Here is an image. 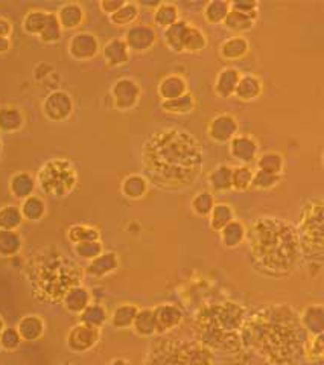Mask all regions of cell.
<instances>
[{"label": "cell", "instance_id": "cell-1", "mask_svg": "<svg viewBox=\"0 0 324 365\" xmlns=\"http://www.w3.org/2000/svg\"><path fill=\"white\" fill-rule=\"evenodd\" d=\"M142 165L151 181L164 190L192 186L204 166V151L194 134L178 127L154 131L142 145Z\"/></svg>", "mask_w": 324, "mask_h": 365}, {"label": "cell", "instance_id": "cell-2", "mask_svg": "<svg viewBox=\"0 0 324 365\" xmlns=\"http://www.w3.org/2000/svg\"><path fill=\"white\" fill-rule=\"evenodd\" d=\"M306 332L291 306L268 305L245 318L241 344L271 365H292L302 353Z\"/></svg>", "mask_w": 324, "mask_h": 365}, {"label": "cell", "instance_id": "cell-3", "mask_svg": "<svg viewBox=\"0 0 324 365\" xmlns=\"http://www.w3.org/2000/svg\"><path fill=\"white\" fill-rule=\"evenodd\" d=\"M245 242L255 265L266 276L289 274L302 258L297 229L274 216H260L253 222L247 229Z\"/></svg>", "mask_w": 324, "mask_h": 365}, {"label": "cell", "instance_id": "cell-4", "mask_svg": "<svg viewBox=\"0 0 324 365\" xmlns=\"http://www.w3.org/2000/svg\"><path fill=\"white\" fill-rule=\"evenodd\" d=\"M28 274L35 297L55 303L80 285L83 271L58 248L47 247L31 259Z\"/></svg>", "mask_w": 324, "mask_h": 365}, {"label": "cell", "instance_id": "cell-5", "mask_svg": "<svg viewBox=\"0 0 324 365\" xmlns=\"http://www.w3.org/2000/svg\"><path fill=\"white\" fill-rule=\"evenodd\" d=\"M247 309L233 301L204 306L195 321L198 343L213 352H235L241 344V330Z\"/></svg>", "mask_w": 324, "mask_h": 365}, {"label": "cell", "instance_id": "cell-6", "mask_svg": "<svg viewBox=\"0 0 324 365\" xmlns=\"http://www.w3.org/2000/svg\"><path fill=\"white\" fill-rule=\"evenodd\" d=\"M297 233L302 254L320 265L324 250V201L321 197L306 201L300 212Z\"/></svg>", "mask_w": 324, "mask_h": 365}, {"label": "cell", "instance_id": "cell-7", "mask_svg": "<svg viewBox=\"0 0 324 365\" xmlns=\"http://www.w3.org/2000/svg\"><path fill=\"white\" fill-rule=\"evenodd\" d=\"M146 365H213V356L200 343L162 339L153 346Z\"/></svg>", "mask_w": 324, "mask_h": 365}, {"label": "cell", "instance_id": "cell-8", "mask_svg": "<svg viewBox=\"0 0 324 365\" xmlns=\"http://www.w3.org/2000/svg\"><path fill=\"white\" fill-rule=\"evenodd\" d=\"M35 183L46 195L53 198H65L76 188V168L72 161L65 157L51 159L38 170Z\"/></svg>", "mask_w": 324, "mask_h": 365}, {"label": "cell", "instance_id": "cell-9", "mask_svg": "<svg viewBox=\"0 0 324 365\" xmlns=\"http://www.w3.org/2000/svg\"><path fill=\"white\" fill-rule=\"evenodd\" d=\"M142 98V89L133 78H119L112 87V99L119 112H131L137 107Z\"/></svg>", "mask_w": 324, "mask_h": 365}, {"label": "cell", "instance_id": "cell-10", "mask_svg": "<svg viewBox=\"0 0 324 365\" xmlns=\"http://www.w3.org/2000/svg\"><path fill=\"white\" fill-rule=\"evenodd\" d=\"M239 133V122L230 113H219L207 125V136L212 142L228 145Z\"/></svg>", "mask_w": 324, "mask_h": 365}, {"label": "cell", "instance_id": "cell-11", "mask_svg": "<svg viewBox=\"0 0 324 365\" xmlns=\"http://www.w3.org/2000/svg\"><path fill=\"white\" fill-rule=\"evenodd\" d=\"M126 48L134 53H145L151 51L157 43V30L149 25H133L125 30L123 38Z\"/></svg>", "mask_w": 324, "mask_h": 365}, {"label": "cell", "instance_id": "cell-12", "mask_svg": "<svg viewBox=\"0 0 324 365\" xmlns=\"http://www.w3.org/2000/svg\"><path fill=\"white\" fill-rule=\"evenodd\" d=\"M43 113L52 122H65L74 113V99L65 90H55L43 103Z\"/></svg>", "mask_w": 324, "mask_h": 365}, {"label": "cell", "instance_id": "cell-13", "mask_svg": "<svg viewBox=\"0 0 324 365\" xmlns=\"http://www.w3.org/2000/svg\"><path fill=\"white\" fill-rule=\"evenodd\" d=\"M101 338V329L92 328L87 324H78L67 335V346L70 350L76 353H84L98 344Z\"/></svg>", "mask_w": 324, "mask_h": 365}, {"label": "cell", "instance_id": "cell-14", "mask_svg": "<svg viewBox=\"0 0 324 365\" xmlns=\"http://www.w3.org/2000/svg\"><path fill=\"white\" fill-rule=\"evenodd\" d=\"M228 154L239 165H251L259 155V143L255 137L247 134H238L228 143Z\"/></svg>", "mask_w": 324, "mask_h": 365}, {"label": "cell", "instance_id": "cell-15", "mask_svg": "<svg viewBox=\"0 0 324 365\" xmlns=\"http://www.w3.org/2000/svg\"><path fill=\"white\" fill-rule=\"evenodd\" d=\"M99 51L98 38L92 33H78L69 42V53L76 61H89L96 57Z\"/></svg>", "mask_w": 324, "mask_h": 365}, {"label": "cell", "instance_id": "cell-16", "mask_svg": "<svg viewBox=\"0 0 324 365\" xmlns=\"http://www.w3.org/2000/svg\"><path fill=\"white\" fill-rule=\"evenodd\" d=\"M153 310L157 326V335H163L166 332L177 329L185 320L183 310L177 305H172V303H163V305L155 306Z\"/></svg>", "mask_w": 324, "mask_h": 365}, {"label": "cell", "instance_id": "cell-17", "mask_svg": "<svg viewBox=\"0 0 324 365\" xmlns=\"http://www.w3.org/2000/svg\"><path fill=\"white\" fill-rule=\"evenodd\" d=\"M264 91V82L259 76L248 73V75H241L238 85H236L233 96L238 98L242 103H251L260 98Z\"/></svg>", "mask_w": 324, "mask_h": 365}, {"label": "cell", "instance_id": "cell-18", "mask_svg": "<svg viewBox=\"0 0 324 365\" xmlns=\"http://www.w3.org/2000/svg\"><path fill=\"white\" fill-rule=\"evenodd\" d=\"M102 57H104L107 66L122 67L130 61L131 52L126 48L122 38H112L102 48Z\"/></svg>", "mask_w": 324, "mask_h": 365}, {"label": "cell", "instance_id": "cell-19", "mask_svg": "<svg viewBox=\"0 0 324 365\" xmlns=\"http://www.w3.org/2000/svg\"><path fill=\"white\" fill-rule=\"evenodd\" d=\"M239 78H241V72L236 67H232V66L223 67L215 78V85H213V90H215V93L219 98H223V99L232 98L236 85H238Z\"/></svg>", "mask_w": 324, "mask_h": 365}, {"label": "cell", "instance_id": "cell-20", "mask_svg": "<svg viewBox=\"0 0 324 365\" xmlns=\"http://www.w3.org/2000/svg\"><path fill=\"white\" fill-rule=\"evenodd\" d=\"M149 190V180L142 174L126 175L121 183L122 195L130 201H140L146 197Z\"/></svg>", "mask_w": 324, "mask_h": 365}, {"label": "cell", "instance_id": "cell-21", "mask_svg": "<svg viewBox=\"0 0 324 365\" xmlns=\"http://www.w3.org/2000/svg\"><path fill=\"white\" fill-rule=\"evenodd\" d=\"M300 323L306 332V335H320L324 330V309L317 303V305H309L303 309L300 314Z\"/></svg>", "mask_w": 324, "mask_h": 365}, {"label": "cell", "instance_id": "cell-22", "mask_svg": "<svg viewBox=\"0 0 324 365\" xmlns=\"http://www.w3.org/2000/svg\"><path fill=\"white\" fill-rule=\"evenodd\" d=\"M187 81L181 75L171 73L162 78V81L159 82V87H157V93L162 100H171L183 96L185 93H187Z\"/></svg>", "mask_w": 324, "mask_h": 365}, {"label": "cell", "instance_id": "cell-23", "mask_svg": "<svg viewBox=\"0 0 324 365\" xmlns=\"http://www.w3.org/2000/svg\"><path fill=\"white\" fill-rule=\"evenodd\" d=\"M250 52V42L244 35H233L219 46V55L225 61H239Z\"/></svg>", "mask_w": 324, "mask_h": 365}, {"label": "cell", "instance_id": "cell-24", "mask_svg": "<svg viewBox=\"0 0 324 365\" xmlns=\"http://www.w3.org/2000/svg\"><path fill=\"white\" fill-rule=\"evenodd\" d=\"M84 17V8L80 3H65L57 12V19L62 30H74L80 28Z\"/></svg>", "mask_w": 324, "mask_h": 365}, {"label": "cell", "instance_id": "cell-25", "mask_svg": "<svg viewBox=\"0 0 324 365\" xmlns=\"http://www.w3.org/2000/svg\"><path fill=\"white\" fill-rule=\"evenodd\" d=\"M191 23L186 20H178L177 23H173L172 26L163 30V40L166 48H168L173 53H183V43L185 37Z\"/></svg>", "mask_w": 324, "mask_h": 365}, {"label": "cell", "instance_id": "cell-26", "mask_svg": "<svg viewBox=\"0 0 324 365\" xmlns=\"http://www.w3.org/2000/svg\"><path fill=\"white\" fill-rule=\"evenodd\" d=\"M25 125V116L19 107H0V133H17Z\"/></svg>", "mask_w": 324, "mask_h": 365}, {"label": "cell", "instance_id": "cell-27", "mask_svg": "<svg viewBox=\"0 0 324 365\" xmlns=\"http://www.w3.org/2000/svg\"><path fill=\"white\" fill-rule=\"evenodd\" d=\"M221 244L225 248H238L242 242H245V238H247V227L245 224L239 220H233L232 222H228L225 227L218 231Z\"/></svg>", "mask_w": 324, "mask_h": 365}, {"label": "cell", "instance_id": "cell-28", "mask_svg": "<svg viewBox=\"0 0 324 365\" xmlns=\"http://www.w3.org/2000/svg\"><path fill=\"white\" fill-rule=\"evenodd\" d=\"M232 172L233 168L225 165V163H221V165L213 168L207 175L210 192L221 193V192L232 190Z\"/></svg>", "mask_w": 324, "mask_h": 365}, {"label": "cell", "instance_id": "cell-29", "mask_svg": "<svg viewBox=\"0 0 324 365\" xmlns=\"http://www.w3.org/2000/svg\"><path fill=\"white\" fill-rule=\"evenodd\" d=\"M139 309L140 308L137 305H134V303H122L121 306H117L113 310L112 315L108 317V320L117 330L131 329L134 318H136Z\"/></svg>", "mask_w": 324, "mask_h": 365}, {"label": "cell", "instance_id": "cell-30", "mask_svg": "<svg viewBox=\"0 0 324 365\" xmlns=\"http://www.w3.org/2000/svg\"><path fill=\"white\" fill-rule=\"evenodd\" d=\"M119 267V259H117V254L107 251L98 256L96 259L90 260L89 267H87V273L94 277H105L108 274L114 273V271Z\"/></svg>", "mask_w": 324, "mask_h": 365}, {"label": "cell", "instance_id": "cell-31", "mask_svg": "<svg viewBox=\"0 0 324 365\" xmlns=\"http://www.w3.org/2000/svg\"><path fill=\"white\" fill-rule=\"evenodd\" d=\"M131 329L140 338H153L154 335H157L154 310L151 308L139 309L136 318H134V323H133Z\"/></svg>", "mask_w": 324, "mask_h": 365}, {"label": "cell", "instance_id": "cell-32", "mask_svg": "<svg viewBox=\"0 0 324 365\" xmlns=\"http://www.w3.org/2000/svg\"><path fill=\"white\" fill-rule=\"evenodd\" d=\"M195 107H196V100L191 91H187L183 96L176 99L162 100V110L172 116L191 114L195 110Z\"/></svg>", "mask_w": 324, "mask_h": 365}, {"label": "cell", "instance_id": "cell-33", "mask_svg": "<svg viewBox=\"0 0 324 365\" xmlns=\"http://www.w3.org/2000/svg\"><path fill=\"white\" fill-rule=\"evenodd\" d=\"M180 20V8L176 3L162 2L154 10V25L164 30Z\"/></svg>", "mask_w": 324, "mask_h": 365}, {"label": "cell", "instance_id": "cell-34", "mask_svg": "<svg viewBox=\"0 0 324 365\" xmlns=\"http://www.w3.org/2000/svg\"><path fill=\"white\" fill-rule=\"evenodd\" d=\"M35 189V178L28 172H19L11 177L10 190L14 198L26 199L34 193Z\"/></svg>", "mask_w": 324, "mask_h": 365}, {"label": "cell", "instance_id": "cell-35", "mask_svg": "<svg viewBox=\"0 0 324 365\" xmlns=\"http://www.w3.org/2000/svg\"><path fill=\"white\" fill-rule=\"evenodd\" d=\"M140 15V8L134 2H125L119 10L108 15V20L114 26H133L136 25V21Z\"/></svg>", "mask_w": 324, "mask_h": 365}, {"label": "cell", "instance_id": "cell-36", "mask_svg": "<svg viewBox=\"0 0 324 365\" xmlns=\"http://www.w3.org/2000/svg\"><path fill=\"white\" fill-rule=\"evenodd\" d=\"M61 301L65 303L66 309L70 310V312L81 314L83 310L90 305V294L84 288V286L78 285L75 286V288L70 290Z\"/></svg>", "mask_w": 324, "mask_h": 365}, {"label": "cell", "instance_id": "cell-37", "mask_svg": "<svg viewBox=\"0 0 324 365\" xmlns=\"http://www.w3.org/2000/svg\"><path fill=\"white\" fill-rule=\"evenodd\" d=\"M19 335L25 341H35L43 335L44 323L38 315H26L23 320H20L17 329Z\"/></svg>", "mask_w": 324, "mask_h": 365}, {"label": "cell", "instance_id": "cell-38", "mask_svg": "<svg viewBox=\"0 0 324 365\" xmlns=\"http://www.w3.org/2000/svg\"><path fill=\"white\" fill-rule=\"evenodd\" d=\"M233 220H236L235 208L227 203H216L209 215V225L213 231H221Z\"/></svg>", "mask_w": 324, "mask_h": 365}, {"label": "cell", "instance_id": "cell-39", "mask_svg": "<svg viewBox=\"0 0 324 365\" xmlns=\"http://www.w3.org/2000/svg\"><path fill=\"white\" fill-rule=\"evenodd\" d=\"M223 25L236 35H242L245 33H250V30L256 26V20L242 12L233 11L230 8V12H228L225 20L223 21Z\"/></svg>", "mask_w": 324, "mask_h": 365}, {"label": "cell", "instance_id": "cell-40", "mask_svg": "<svg viewBox=\"0 0 324 365\" xmlns=\"http://www.w3.org/2000/svg\"><path fill=\"white\" fill-rule=\"evenodd\" d=\"M256 168L259 170H265V172H270L274 175H282L284 170V159L280 152L275 151H268L257 155L256 159Z\"/></svg>", "mask_w": 324, "mask_h": 365}, {"label": "cell", "instance_id": "cell-41", "mask_svg": "<svg viewBox=\"0 0 324 365\" xmlns=\"http://www.w3.org/2000/svg\"><path fill=\"white\" fill-rule=\"evenodd\" d=\"M209 40H207V35L203 29H200L198 26H195L191 23V26H189L186 37H185V43H183V52L186 53H200L203 52L205 48H207Z\"/></svg>", "mask_w": 324, "mask_h": 365}, {"label": "cell", "instance_id": "cell-42", "mask_svg": "<svg viewBox=\"0 0 324 365\" xmlns=\"http://www.w3.org/2000/svg\"><path fill=\"white\" fill-rule=\"evenodd\" d=\"M230 12V2L227 0H210L204 6V19L209 25H219Z\"/></svg>", "mask_w": 324, "mask_h": 365}, {"label": "cell", "instance_id": "cell-43", "mask_svg": "<svg viewBox=\"0 0 324 365\" xmlns=\"http://www.w3.org/2000/svg\"><path fill=\"white\" fill-rule=\"evenodd\" d=\"M302 355L309 362H321L324 355V335H306Z\"/></svg>", "mask_w": 324, "mask_h": 365}, {"label": "cell", "instance_id": "cell-44", "mask_svg": "<svg viewBox=\"0 0 324 365\" xmlns=\"http://www.w3.org/2000/svg\"><path fill=\"white\" fill-rule=\"evenodd\" d=\"M215 204H216L215 195H213L210 190H200L194 195L191 201V208L196 216H201V218H209L212 208L215 207Z\"/></svg>", "mask_w": 324, "mask_h": 365}, {"label": "cell", "instance_id": "cell-45", "mask_svg": "<svg viewBox=\"0 0 324 365\" xmlns=\"http://www.w3.org/2000/svg\"><path fill=\"white\" fill-rule=\"evenodd\" d=\"M49 11H31L25 15L23 19V30L29 35H40L43 33V29L46 26L47 20H49Z\"/></svg>", "mask_w": 324, "mask_h": 365}, {"label": "cell", "instance_id": "cell-46", "mask_svg": "<svg viewBox=\"0 0 324 365\" xmlns=\"http://www.w3.org/2000/svg\"><path fill=\"white\" fill-rule=\"evenodd\" d=\"M22 218L28 221H40L43 215L46 213V204L40 197L31 195L26 199H23V204L20 207Z\"/></svg>", "mask_w": 324, "mask_h": 365}, {"label": "cell", "instance_id": "cell-47", "mask_svg": "<svg viewBox=\"0 0 324 365\" xmlns=\"http://www.w3.org/2000/svg\"><path fill=\"white\" fill-rule=\"evenodd\" d=\"M253 174L255 169L250 165H238L232 172V189L238 192H247L251 189Z\"/></svg>", "mask_w": 324, "mask_h": 365}, {"label": "cell", "instance_id": "cell-48", "mask_svg": "<svg viewBox=\"0 0 324 365\" xmlns=\"http://www.w3.org/2000/svg\"><path fill=\"white\" fill-rule=\"evenodd\" d=\"M107 321H108V314L105 308H102L101 305H92L90 303V305L81 312V323L92 326V328L101 329Z\"/></svg>", "mask_w": 324, "mask_h": 365}, {"label": "cell", "instance_id": "cell-49", "mask_svg": "<svg viewBox=\"0 0 324 365\" xmlns=\"http://www.w3.org/2000/svg\"><path fill=\"white\" fill-rule=\"evenodd\" d=\"M282 181V175H274L265 170L256 169L253 174V181H251V189L255 190H271L278 188Z\"/></svg>", "mask_w": 324, "mask_h": 365}, {"label": "cell", "instance_id": "cell-50", "mask_svg": "<svg viewBox=\"0 0 324 365\" xmlns=\"http://www.w3.org/2000/svg\"><path fill=\"white\" fill-rule=\"evenodd\" d=\"M22 248V238L15 231L0 230V256L8 258Z\"/></svg>", "mask_w": 324, "mask_h": 365}, {"label": "cell", "instance_id": "cell-51", "mask_svg": "<svg viewBox=\"0 0 324 365\" xmlns=\"http://www.w3.org/2000/svg\"><path fill=\"white\" fill-rule=\"evenodd\" d=\"M20 208L15 206H5L0 208V230L15 231V229L22 224Z\"/></svg>", "mask_w": 324, "mask_h": 365}, {"label": "cell", "instance_id": "cell-52", "mask_svg": "<svg viewBox=\"0 0 324 365\" xmlns=\"http://www.w3.org/2000/svg\"><path fill=\"white\" fill-rule=\"evenodd\" d=\"M69 239L72 240L74 245L90 242V240H99V231L98 229L90 227V225H74L69 230Z\"/></svg>", "mask_w": 324, "mask_h": 365}, {"label": "cell", "instance_id": "cell-53", "mask_svg": "<svg viewBox=\"0 0 324 365\" xmlns=\"http://www.w3.org/2000/svg\"><path fill=\"white\" fill-rule=\"evenodd\" d=\"M61 35H62V29H61L60 21L57 19V14L51 12L49 20H47L43 33L38 35V38H40V42H43L46 44H52V43L60 42Z\"/></svg>", "mask_w": 324, "mask_h": 365}, {"label": "cell", "instance_id": "cell-54", "mask_svg": "<svg viewBox=\"0 0 324 365\" xmlns=\"http://www.w3.org/2000/svg\"><path fill=\"white\" fill-rule=\"evenodd\" d=\"M75 253L80 256L81 259L85 260H93L98 256L104 253V247H102L101 240H90V242H83L75 245Z\"/></svg>", "mask_w": 324, "mask_h": 365}, {"label": "cell", "instance_id": "cell-55", "mask_svg": "<svg viewBox=\"0 0 324 365\" xmlns=\"http://www.w3.org/2000/svg\"><path fill=\"white\" fill-rule=\"evenodd\" d=\"M230 8L233 11L242 12L248 17L257 20L259 15V3L256 0H236V2H230Z\"/></svg>", "mask_w": 324, "mask_h": 365}, {"label": "cell", "instance_id": "cell-56", "mask_svg": "<svg viewBox=\"0 0 324 365\" xmlns=\"http://www.w3.org/2000/svg\"><path fill=\"white\" fill-rule=\"evenodd\" d=\"M20 341L22 338L19 335V332L14 329H8L0 333V346L6 348V350H14V348H17Z\"/></svg>", "mask_w": 324, "mask_h": 365}, {"label": "cell", "instance_id": "cell-57", "mask_svg": "<svg viewBox=\"0 0 324 365\" xmlns=\"http://www.w3.org/2000/svg\"><path fill=\"white\" fill-rule=\"evenodd\" d=\"M123 3H125V0H102V2L99 3V8L104 14L112 15L113 12L119 10Z\"/></svg>", "mask_w": 324, "mask_h": 365}, {"label": "cell", "instance_id": "cell-58", "mask_svg": "<svg viewBox=\"0 0 324 365\" xmlns=\"http://www.w3.org/2000/svg\"><path fill=\"white\" fill-rule=\"evenodd\" d=\"M12 33V25L11 21L5 19V17H0V37H5V38H10Z\"/></svg>", "mask_w": 324, "mask_h": 365}, {"label": "cell", "instance_id": "cell-59", "mask_svg": "<svg viewBox=\"0 0 324 365\" xmlns=\"http://www.w3.org/2000/svg\"><path fill=\"white\" fill-rule=\"evenodd\" d=\"M10 49H11V40H10V38L0 37V55H2V53L10 52Z\"/></svg>", "mask_w": 324, "mask_h": 365}, {"label": "cell", "instance_id": "cell-60", "mask_svg": "<svg viewBox=\"0 0 324 365\" xmlns=\"http://www.w3.org/2000/svg\"><path fill=\"white\" fill-rule=\"evenodd\" d=\"M107 365H133V364L125 358H114V359L110 361Z\"/></svg>", "mask_w": 324, "mask_h": 365}, {"label": "cell", "instance_id": "cell-61", "mask_svg": "<svg viewBox=\"0 0 324 365\" xmlns=\"http://www.w3.org/2000/svg\"><path fill=\"white\" fill-rule=\"evenodd\" d=\"M3 332V321H2V318H0V333Z\"/></svg>", "mask_w": 324, "mask_h": 365}, {"label": "cell", "instance_id": "cell-62", "mask_svg": "<svg viewBox=\"0 0 324 365\" xmlns=\"http://www.w3.org/2000/svg\"><path fill=\"white\" fill-rule=\"evenodd\" d=\"M0 154H2V139H0Z\"/></svg>", "mask_w": 324, "mask_h": 365}]
</instances>
